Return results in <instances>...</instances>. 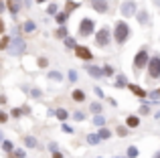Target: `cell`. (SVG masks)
<instances>
[{
    "label": "cell",
    "instance_id": "cell-1",
    "mask_svg": "<svg viewBox=\"0 0 160 158\" xmlns=\"http://www.w3.org/2000/svg\"><path fill=\"white\" fill-rule=\"evenodd\" d=\"M113 35H116V41H118V43H126V39L130 37V28H128V24L120 20V22L116 24V32H113Z\"/></svg>",
    "mask_w": 160,
    "mask_h": 158
},
{
    "label": "cell",
    "instance_id": "cell-2",
    "mask_svg": "<svg viewBox=\"0 0 160 158\" xmlns=\"http://www.w3.org/2000/svg\"><path fill=\"white\" fill-rule=\"evenodd\" d=\"M122 14L124 16H134V14H138V4L134 2V0H126L124 4H122Z\"/></svg>",
    "mask_w": 160,
    "mask_h": 158
},
{
    "label": "cell",
    "instance_id": "cell-3",
    "mask_svg": "<svg viewBox=\"0 0 160 158\" xmlns=\"http://www.w3.org/2000/svg\"><path fill=\"white\" fill-rule=\"evenodd\" d=\"M24 41L20 39V37H14L10 43V47H8V53H12V55H18V53H24Z\"/></svg>",
    "mask_w": 160,
    "mask_h": 158
},
{
    "label": "cell",
    "instance_id": "cell-4",
    "mask_svg": "<svg viewBox=\"0 0 160 158\" xmlns=\"http://www.w3.org/2000/svg\"><path fill=\"white\" fill-rule=\"evenodd\" d=\"M148 73H150V77H160V57H152L150 59V63H148Z\"/></svg>",
    "mask_w": 160,
    "mask_h": 158
},
{
    "label": "cell",
    "instance_id": "cell-5",
    "mask_svg": "<svg viewBox=\"0 0 160 158\" xmlns=\"http://www.w3.org/2000/svg\"><path fill=\"white\" fill-rule=\"evenodd\" d=\"M93 32V20L91 18H83L81 24H79V35L81 37H89Z\"/></svg>",
    "mask_w": 160,
    "mask_h": 158
},
{
    "label": "cell",
    "instance_id": "cell-6",
    "mask_svg": "<svg viewBox=\"0 0 160 158\" xmlns=\"http://www.w3.org/2000/svg\"><path fill=\"white\" fill-rule=\"evenodd\" d=\"M109 39H112V37H109V28H99V32H98V37H95V43L99 45V47H106V45L109 43Z\"/></svg>",
    "mask_w": 160,
    "mask_h": 158
},
{
    "label": "cell",
    "instance_id": "cell-7",
    "mask_svg": "<svg viewBox=\"0 0 160 158\" xmlns=\"http://www.w3.org/2000/svg\"><path fill=\"white\" fill-rule=\"evenodd\" d=\"M146 63H148V53H146V49H142V51H138L136 59H134V67H136V71L142 69Z\"/></svg>",
    "mask_w": 160,
    "mask_h": 158
},
{
    "label": "cell",
    "instance_id": "cell-8",
    "mask_svg": "<svg viewBox=\"0 0 160 158\" xmlns=\"http://www.w3.org/2000/svg\"><path fill=\"white\" fill-rule=\"evenodd\" d=\"M136 16H138V22H140L142 27H146V24L150 22V14H148V10H140Z\"/></svg>",
    "mask_w": 160,
    "mask_h": 158
},
{
    "label": "cell",
    "instance_id": "cell-9",
    "mask_svg": "<svg viewBox=\"0 0 160 158\" xmlns=\"http://www.w3.org/2000/svg\"><path fill=\"white\" fill-rule=\"evenodd\" d=\"M93 10L95 12H106L108 10V2L106 0H93Z\"/></svg>",
    "mask_w": 160,
    "mask_h": 158
},
{
    "label": "cell",
    "instance_id": "cell-10",
    "mask_svg": "<svg viewBox=\"0 0 160 158\" xmlns=\"http://www.w3.org/2000/svg\"><path fill=\"white\" fill-rule=\"evenodd\" d=\"M75 51H77V57H81V59H91L89 49H85V47H77Z\"/></svg>",
    "mask_w": 160,
    "mask_h": 158
},
{
    "label": "cell",
    "instance_id": "cell-11",
    "mask_svg": "<svg viewBox=\"0 0 160 158\" xmlns=\"http://www.w3.org/2000/svg\"><path fill=\"white\" fill-rule=\"evenodd\" d=\"M87 73H89L91 77H102V75H106V73H103V69H99V67H87Z\"/></svg>",
    "mask_w": 160,
    "mask_h": 158
},
{
    "label": "cell",
    "instance_id": "cell-12",
    "mask_svg": "<svg viewBox=\"0 0 160 158\" xmlns=\"http://www.w3.org/2000/svg\"><path fill=\"white\" fill-rule=\"evenodd\" d=\"M73 99L75 101H83V99H85V93H83L81 89H75L73 91Z\"/></svg>",
    "mask_w": 160,
    "mask_h": 158
},
{
    "label": "cell",
    "instance_id": "cell-13",
    "mask_svg": "<svg viewBox=\"0 0 160 158\" xmlns=\"http://www.w3.org/2000/svg\"><path fill=\"white\" fill-rule=\"evenodd\" d=\"M24 144H27L28 148H37V140L32 138V136H27V138H24Z\"/></svg>",
    "mask_w": 160,
    "mask_h": 158
},
{
    "label": "cell",
    "instance_id": "cell-14",
    "mask_svg": "<svg viewBox=\"0 0 160 158\" xmlns=\"http://www.w3.org/2000/svg\"><path fill=\"white\" fill-rule=\"evenodd\" d=\"M138 124H140V120H138L136 116H130V118H128V126H130V128H136Z\"/></svg>",
    "mask_w": 160,
    "mask_h": 158
},
{
    "label": "cell",
    "instance_id": "cell-15",
    "mask_svg": "<svg viewBox=\"0 0 160 158\" xmlns=\"http://www.w3.org/2000/svg\"><path fill=\"white\" fill-rule=\"evenodd\" d=\"M130 89H132L136 95H140V97H144V95H146V91H144V89H140L138 85H130Z\"/></svg>",
    "mask_w": 160,
    "mask_h": 158
},
{
    "label": "cell",
    "instance_id": "cell-16",
    "mask_svg": "<svg viewBox=\"0 0 160 158\" xmlns=\"http://www.w3.org/2000/svg\"><path fill=\"white\" fill-rule=\"evenodd\" d=\"M98 136H99V140H108V138H109V136H112V134H109V130H106V128H102Z\"/></svg>",
    "mask_w": 160,
    "mask_h": 158
},
{
    "label": "cell",
    "instance_id": "cell-17",
    "mask_svg": "<svg viewBox=\"0 0 160 158\" xmlns=\"http://www.w3.org/2000/svg\"><path fill=\"white\" fill-rule=\"evenodd\" d=\"M10 10H12V14H16V12H18V0H10Z\"/></svg>",
    "mask_w": 160,
    "mask_h": 158
},
{
    "label": "cell",
    "instance_id": "cell-18",
    "mask_svg": "<svg viewBox=\"0 0 160 158\" xmlns=\"http://www.w3.org/2000/svg\"><path fill=\"white\" fill-rule=\"evenodd\" d=\"M49 77H51L53 81H61V79H63V75L59 71H51V73H49Z\"/></svg>",
    "mask_w": 160,
    "mask_h": 158
},
{
    "label": "cell",
    "instance_id": "cell-19",
    "mask_svg": "<svg viewBox=\"0 0 160 158\" xmlns=\"http://www.w3.org/2000/svg\"><path fill=\"white\" fill-rule=\"evenodd\" d=\"M87 142H89V144H98L99 142V136L98 134H89V136H87Z\"/></svg>",
    "mask_w": 160,
    "mask_h": 158
},
{
    "label": "cell",
    "instance_id": "cell-20",
    "mask_svg": "<svg viewBox=\"0 0 160 158\" xmlns=\"http://www.w3.org/2000/svg\"><path fill=\"white\" fill-rule=\"evenodd\" d=\"M128 156H130V158H136V156H138V148H136V146H130V148H128Z\"/></svg>",
    "mask_w": 160,
    "mask_h": 158
},
{
    "label": "cell",
    "instance_id": "cell-21",
    "mask_svg": "<svg viewBox=\"0 0 160 158\" xmlns=\"http://www.w3.org/2000/svg\"><path fill=\"white\" fill-rule=\"evenodd\" d=\"M93 124H95V126H103V124H106V118H102V116H95V118H93Z\"/></svg>",
    "mask_w": 160,
    "mask_h": 158
},
{
    "label": "cell",
    "instance_id": "cell-22",
    "mask_svg": "<svg viewBox=\"0 0 160 158\" xmlns=\"http://www.w3.org/2000/svg\"><path fill=\"white\" fill-rule=\"evenodd\" d=\"M55 116H57L59 120H67V111L65 110H57V111H55Z\"/></svg>",
    "mask_w": 160,
    "mask_h": 158
},
{
    "label": "cell",
    "instance_id": "cell-23",
    "mask_svg": "<svg viewBox=\"0 0 160 158\" xmlns=\"http://www.w3.org/2000/svg\"><path fill=\"white\" fill-rule=\"evenodd\" d=\"M24 31H27V32L35 31V22H32V20H28V22H24Z\"/></svg>",
    "mask_w": 160,
    "mask_h": 158
},
{
    "label": "cell",
    "instance_id": "cell-24",
    "mask_svg": "<svg viewBox=\"0 0 160 158\" xmlns=\"http://www.w3.org/2000/svg\"><path fill=\"white\" fill-rule=\"evenodd\" d=\"M57 22L59 24H65L67 22V14H63V12H61V14H57Z\"/></svg>",
    "mask_w": 160,
    "mask_h": 158
},
{
    "label": "cell",
    "instance_id": "cell-25",
    "mask_svg": "<svg viewBox=\"0 0 160 158\" xmlns=\"http://www.w3.org/2000/svg\"><path fill=\"white\" fill-rule=\"evenodd\" d=\"M124 85H126V77L120 75V77H118V81H116V87H124Z\"/></svg>",
    "mask_w": 160,
    "mask_h": 158
},
{
    "label": "cell",
    "instance_id": "cell-26",
    "mask_svg": "<svg viewBox=\"0 0 160 158\" xmlns=\"http://www.w3.org/2000/svg\"><path fill=\"white\" fill-rule=\"evenodd\" d=\"M91 111L99 116V111H102V106H99V103H91Z\"/></svg>",
    "mask_w": 160,
    "mask_h": 158
},
{
    "label": "cell",
    "instance_id": "cell-27",
    "mask_svg": "<svg viewBox=\"0 0 160 158\" xmlns=\"http://www.w3.org/2000/svg\"><path fill=\"white\" fill-rule=\"evenodd\" d=\"M65 45H67V47H71V49H77V45H75L73 39H65Z\"/></svg>",
    "mask_w": 160,
    "mask_h": 158
},
{
    "label": "cell",
    "instance_id": "cell-28",
    "mask_svg": "<svg viewBox=\"0 0 160 158\" xmlns=\"http://www.w3.org/2000/svg\"><path fill=\"white\" fill-rule=\"evenodd\" d=\"M2 148H4L6 152H10V150H12V144L8 142V140H4V142H2Z\"/></svg>",
    "mask_w": 160,
    "mask_h": 158
},
{
    "label": "cell",
    "instance_id": "cell-29",
    "mask_svg": "<svg viewBox=\"0 0 160 158\" xmlns=\"http://www.w3.org/2000/svg\"><path fill=\"white\" fill-rule=\"evenodd\" d=\"M57 37H69V35H67V28H65V27H61V28L57 31Z\"/></svg>",
    "mask_w": 160,
    "mask_h": 158
},
{
    "label": "cell",
    "instance_id": "cell-30",
    "mask_svg": "<svg viewBox=\"0 0 160 158\" xmlns=\"http://www.w3.org/2000/svg\"><path fill=\"white\" fill-rule=\"evenodd\" d=\"M75 8H77V2H67V12L75 10Z\"/></svg>",
    "mask_w": 160,
    "mask_h": 158
},
{
    "label": "cell",
    "instance_id": "cell-31",
    "mask_svg": "<svg viewBox=\"0 0 160 158\" xmlns=\"http://www.w3.org/2000/svg\"><path fill=\"white\" fill-rule=\"evenodd\" d=\"M47 12H49V14H57V6H55V4H49Z\"/></svg>",
    "mask_w": 160,
    "mask_h": 158
},
{
    "label": "cell",
    "instance_id": "cell-32",
    "mask_svg": "<svg viewBox=\"0 0 160 158\" xmlns=\"http://www.w3.org/2000/svg\"><path fill=\"white\" fill-rule=\"evenodd\" d=\"M83 118H85V116H83V114H81V111H75V120H77V122H81V120H83Z\"/></svg>",
    "mask_w": 160,
    "mask_h": 158
},
{
    "label": "cell",
    "instance_id": "cell-33",
    "mask_svg": "<svg viewBox=\"0 0 160 158\" xmlns=\"http://www.w3.org/2000/svg\"><path fill=\"white\" fill-rule=\"evenodd\" d=\"M118 134L120 136H128V130H126V128H118Z\"/></svg>",
    "mask_w": 160,
    "mask_h": 158
},
{
    "label": "cell",
    "instance_id": "cell-34",
    "mask_svg": "<svg viewBox=\"0 0 160 158\" xmlns=\"http://www.w3.org/2000/svg\"><path fill=\"white\" fill-rule=\"evenodd\" d=\"M31 95L32 97H41V91L39 89H31Z\"/></svg>",
    "mask_w": 160,
    "mask_h": 158
},
{
    "label": "cell",
    "instance_id": "cell-35",
    "mask_svg": "<svg viewBox=\"0 0 160 158\" xmlns=\"http://www.w3.org/2000/svg\"><path fill=\"white\" fill-rule=\"evenodd\" d=\"M14 158H24V152L22 150H16L14 152Z\"/></svg>",
    "mask_w": 160,
    "mask_h": 158
},
{
    "label": "cell",
    "instance_id": "cell-36",
    "mask_svg": "<svg viewBox=\"0 0 160 158\" xmlns=\"http://www.w3.org/2000/svg\"><path fill=\"white\" fill-rule=\"evenodd\" d=\"M20 114H22V110H12V116H14V118H20Z\"/></svg>",
    "mask_w": 160,
    "mask_h": 158
},
{
    "label": "cell",
    "instance_id": "cell-37",
    "mask_svg": "<svg viewBox=\"0 0 160 158\" xmlns=\"http://www.w3.org/2000/svg\"><path fill=\"white\" fill-rule=\"evenodd\" d=\"M63 132H67V134H71L73 130H71V126H67V124H63Z\"/></svg>",
    "mask_w": 160,
    "mask_h": 158
},
{
    "label": "cell",
    "instance_id": "cell-38",
    "mask_svg": "<svg viewBox=\"0 0 160 158\" xmlns=\"http://www.w3.org/2000/svg\"><path fill=\"white\" fill-rule=\"evenodd\" d=\"M6 45H8V39H2V41H0V49H4Z\"/></svg>",
    "mask_w": 160,
    "mask_h": 158
},
{
    "label": "cell",
    "instance_id": "cell-39",
    "mask_svg": "<svg viewBox=\"0 0 160 158\" xmlns=\"http://www.w3.org/2000/svg\"><path fill=\"white\" fill-rule=\"evenodd\" d=\"M103 73H106V75H112L113 71H112V67H103Z\"/></svg>",
    "mask_w": 160,
    "mask_h": 158
},
{
    "label": "cell",
    "instance_id": "cell-40",
    "mask_svg": "<svg viewBox=\"0 0 160 158\" xmlns=\"http://www.w3.org/2000/svg\"><path fill=\"white\" fill-rule=\"evenodd\" d=\"M69 79H71V81H75V79H77V73L71 71V73H69Z\"/></svg>",
    "mask_w": 160,
    "mask_h": 158
},
{
    "label": "cell",
    "instance_id": "cell-41",
    "mask_svg": "<svg viewBox=\"0 0 160 158\" xmlns=\"http://www.w3.org/2000/svg\"><path fill=\"white\" fill-rule=\"evenodd\" d=\"M6 120H8L6 114H4V111H0V122H6Z\"/></svg>",
    "mask_w": 160,
    "mask_h": 158
},
{
    "label": "cell",
    "instance_id": "cell-42",
    "mask_svg": "<svg viewBox=\"0 0 160 158\" xmlns=\"http://www.w3.org/2000/svg\"><path fill=\"white\" fill-rule=\"evenodd\" d=\"M140 114H148V106H142L140 107Z\"/></svg>",
    "mask_w": 160,
    "mask_h": 158
},
{
    "label": "cell",
    "instance_id": "cell-43",
    "mask_svg": "<svg viewBox=\"0 0 160 158\" xmlns=\"http://www.w3.org/2000/svg\"><path fill=\"white\" fill-rule=\"evenodd\" d=\"M39 65L41 67H47V59H39Z\"/></svg>",
    "mask_w": 160,
    "mask_h": 158
},
{
    "label": "cell",
    "instance_id": "cell-44",
    "mask_svg": "<svg viewBox=\"0 0 160 158\" xmlns=\"http://www.w3.org/2000/svg\"><path fill=\"white\" fill-rule=\"evenodd\" d=\"M152 2L156 4V6H158V10H160V0H152Z\"/></svg>",
    "mask_w": 160,
    "mask_h": 158
},
{
    "label": "cell",
    "instance_id": "cell-45",
    "mask_svg": "<svg viewBox=\"0 0 160 158\" xmlns=\"http://www.w3.org/2000/svg\"><path fill=\"white\" fill-rule=\"evenodd\" d=\"M53 158H63V156L59 154V152H55V154H53Z\"/></svg>",
    "mask_w": 160,
    "mask_h": 158
},
{
    "label": "cell",
    "instance_id": "cell-46",
    "mask_svg": "<svg viewBox=\"0 0 160 158\" xmlns=\"http://www.w3.org/2000/svg\"><path fill=\"white\" fill-rule=\"evenodd\" d=\"M2 8H4V4H2V0H0V12H2Z\"/></svg>",
    "mask_w": 160,
    "mask_h": 158
},
{
    "label": "cell",
    "instance_id": "cell-47",
    "mask_svg": "<svg viewBox=\"0 0 160 158\" xmlns=\"http://www.w3.org/2000/svg\"><path fill=\"white\" fill-rule=\"evenodd\" d=\"M2 28H4V24H2V22H0V31H2Z\"/></svg>",
    "mask_w": 160,
    "mask_h": 158
},
{
    "label": "cell",
    "instance_id": "cell-48",
    "mask_svg": "<svg viewBox=\"0 0 160 158\" xmlns=\"http://www.w3.org/2000/svg\"><path fill=\"white\" fill-rule=\"evenodd\" d=\"M0 142H2V134H0Z\"/></svg>",
    "mask_w": 160,
    "mask_h": 158
},
{
    "label": "cell",
    "instance_id": "cell-49",
    "mask_svg": "<svg viewBox=\"0 0 160 158\" xmlns=\"http://www.w3.org/2000/svg\"><path fill=\"white\" fill-rule=\"evenodd\" d=\"M39 2H43V0H39Z\"/></svg>",
    "mask_w": 160,
    "mask_h": 158
},
{
    "label": "cell",
    "instance_id": "cell-50",
    "mask_svg": "<svg viewBox=\"0 0 160 158\" xmlns=\"http://www.w3.org/2000/svg\"><path fill=\"white\" fill-rule=\"evenodd\" d=\"M158 158H160V154H158Z\"/></svg>",
    "mask_w": 160,
    "mask_h": 158
},
{
    "label": "cell",
    "instance_id": "cell-51",
    "mask_svg": "<svg viewBox=\"0 0 160 158\" xmlns=\"http://www.w3.org/2000/svg\"><path fill=\"white\" fill-rule=\"evenodd\" d=\"M158 93H160V91H158Z\"/></svg>",
    "mask_w": 160,
    "mask_h": 158
}]
</instances>
